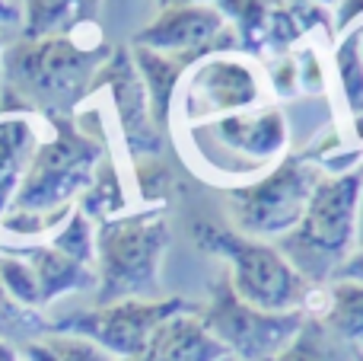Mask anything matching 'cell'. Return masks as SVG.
Returning <instances> with one entry per match:
<instances>
[{
    "label": "cell",
    "mask_w": 363,
    "mask_h": 361,
    "mask_svg": "<svg viewBox=\"0 0 363 361\" xmlns=\"http://www.w3.org/2000/svg\"><path fill=\"white\" fill-rule=\"evenodd\" d=\"M271 83L281 96H296L300 87V77H296V58H281V61L271 68Z\"/></svg>",
    "instance_id": "obj_24"
},
{
    "label": "cell",
    "mask_w": 363,
    "mask_h": 361,
    "mask_svg": "<svg viewBox=\"0 0 363 361\" xmlns=\"http://www.w3.org/2000/svg\"><path fill=\"white\" fill-rule=\"evenodd\" d=\"M191 4H207V0H163V6H191Z\"/></svg>",
    "instance_id": "obj_30"
},
{
    "label": "cell",
    "mask_w": 363,
    "mask_h": 361,
    "mask_svg": "<svg viewBox=\"0 0 363 361\" xmlns=\"http://www.w3.org/2000/svg\"><path fill=\"white\" fill-rule=\"evenodd\" d=\"M169 247L163 211L108 217L96 230V304L157 298L160 262Z\"/></svg>",
    "instance_id": "obj_4"
},
{
    "label": "cell",
    "mask_w": 363,
    "mask_h": 361,
    "mask_svg": "<svg viewBox=\"0 0 363 361\" xmlns=\"http://www.w3.org/2000/svg\"><path fill=\"white\" fill-rule=\"evenodd\" d=\"M42 333H51V323L32 307H23L0 288V339L4 343H35Z\"/></svg>",
    "instance_id": "obj_21"
},
{
    "label": "cell",
    "mask_w": 363,
    "mask_h": 361,
    "mask_svg": "<svg viewBox=\"0 0 363 361\" xmlns=\"http://www.w3.org/2000/svg\"><path fill=\"white\" fill-rule=\"evenodd\" d=\"M108 55L112 51L106 48L102 29L89 19L57 36H19L13 45H4L0 70L6 90H13L32 112L64 115L89 93Z\"/></svg>",
    "instance_id": "obj_1"
},
{
    "label": "cell",
    "mask_w": 363,
    "mask_h": 361,
    "mask_svg": "<svg viewBox=\"0 0 363 361\" xmlns=\"http://www.w3.org/2000/svg\"><path fill=\"white\" fill-rule=\"evenodd\" d=\"M0 361H19L16 345H10V343H4V339H0Z\"/></svg>",
    "instance_id": "obj_28"
},
{
    "label": "cell",
    "mask_w": 363,
    "mask_h": 361,
    "mask_svg": "<svg viewBox=\"0 0 363 361\" xmlns=\"http://www.w3.org/2000/svg\"><path fill=\"white\" fill-rule=\"evenodd\" d=\"M335 70L341 80V93L354 119L363 115V48H360V26L341 38L335 51Z\"/></svg>",
    "instance_id": "obj_20"
},
{
    "label": "cell",
    "mask_w": 363,
    "mask_h": 361,
    "mask_svg": "<svg viewBox=\"0 0 363 361\" xmlns=\"http://www.w3.org/2000/svg\"><path fill=\"white\" fill-rule=\"evenodd\" d=\"M357 361H363V352H360V355H357Z\"/></svg>",
    "instance_id": "obj_35"
},
{
    "label": "cell",
    "mask_w": 363,
    "mask_h": 361,
    "mask_svg": "<svg viewBox=\"0 0 363 361\" xmlns=\"http://www.w3.org/2000/svg\"><path fill=\"white\" fill-rule=\"evenodd\" d=\"M226 349L201 323L198 307L169 317L144 349V361H220Z\"/></svg>",
    "instance_id": "obj_14"
},
{
    "label": "cell",
    "mask_w": 363,
    "mask_h": 361,
    "mask_svg": "<svg viewBox=\"0 0 363 361\" xmlns=\"http://www.w3.org/2000/svg\"><path fill=\"white\" fill-rule=\"evenodd\" d=\"M198 304L185 298H128L112 304H96L93 311H77L51 323V333H74L93 339L112 358L144 355L153 333L176 313H185Z\"/></svg>",
    "instance_id": "obj_9"
},
{
    "label": "cell",
    "mask_w": 363,
    "mask_h": 361,
    "mask_svg": "<svg viewBox=\"0 0 363 361\" xmlns=\"http://www.w3.org/2000/svg\"><path fill=\"white\" fill-rule=\"evenodd\" d=\"M313 313L338 339L363 352V281H328L319 288V307Z\"/></svg>",
    "instance_id": "obj_16"
},
{
    "label": "cell",
    "mask_w": 363,
    "mask_h": 361,
    "mask_svg": "<svg viewBox=\"0 0 363 361\" xmlns=\"http://www.w3.org/2000/svg\"><path fill=\"white\" fill-rule=\"evenodd\" d=\"M363 281V249H354L351 256L345 259V266L338 269V275H335L332 281Z\"/></svg>",
    "instance_id": "obj_25"
},
{
    "label": "cell",
    "mask_w": 363,
    "mask_h": 361,
    "mask_svg": "<svg viewBox=\"0 0 363 361\" xmlns=\"http://www.w3.org/2000/svg\"><path fill=\"white\" fill-rule=\"evenodd\" d=\"M322 166L309 153H287L262 176L226 189L233 230L252 240L277 243L300 224L315 185L322 183Z\"/></svg>",
    "instance_id": "obj_5"
},
{
    "label": "cell",
    "mask_w": 363,
    "mask_h": 361,
    "mask_svg": "<svg viewBox=\"0 0 363 361\" xmlns=\"http://www.w3.org/2000/svg\"><path fill=\"white\" fill-rule=\"evenodd\" d=\"M0 288H4L16 304L32 307V311L42 307V291H38L35 272H32L29 262H26L19 253H13V249L0 253Z\"/></svg>",
    "instance_id": "obj_22"
},
{
    "label": "cell",
    "mask_w": 363,
    "mask_h": 361,
    "mask_svg": "<svg viewBox=\"0 0 363 361\" xmlns=\"http://www.w3.org/2000/svg\"><path fill=\"white\" fill-rule=\"evenodd\" d=\"M198 317L233 361H271L300 333L306 311L271 313L236 298L226 275L211 288L207 304H198Z\"/></svg>",
    "instance_id": "obj_8"
},
{
    "label": "cell",
    "mask_w": 363,
    "mask_h": 361,
    "mask_svg": "<svg viewBox=\"0 0 363 361\" xmlns=\"http://www.w3.org/2000/svg\"><path fill=\"white\" fill-rule=\"evenodd\" d=\"M287 119L274 106H255L249 112L223 115L213 122L191 125V144L198 157L223 176H262L264 170L287 157Z\"/></svg>",
    "instance_id": "obj_7"
},
{
    "label": "cell",
    "mask_w": 363,
    "mask_h": 361,
    "mask_svg": "<svg viewBox=\"0 0 363 361\" xmlns=\"http://www.w3.org/2000/svg\"><path fill=\"white\" fill-rule=\"evenodd\" d=\"M220 361H233V358H230V355H226V358H220Z\"/></svg>",
    "instance_id": "obj_34"
},
{
    "label": "cell",
    "mask_w": 363,
    "mask_h": 361,
    "mask_svg": "<svg viewBox=\"0 0 363 361\" xmlns=\"http://www.w3.org/2000/svg\"><path fill=\"white\" fill-rule=\"evenodd\" d=\"M45 343L51 345V352L57 355V361H118L112 358L106 349L93 343L86 336H74V333H45Z\"/></svg>",
    "instance_id": "obj_23"
},
{
    "label": "cell",
    "mask_w": 363,
    "mask_h": 361,
    "mask_svg": "<svg viewBox=\"0 0 363 361\" xmlns=\"http://www.w3.org/2000/svg\"><path fill=\"white\" fill-rule=\"evenodd\" d=\"M118 361H144V355H134V358H118Z\"/></svg>",
    "instance_id": "obj_31"
},
{
    "label": "cell",
    "mask_w": 363,
    "mask_h": 361,
    "mask_svg": "<svg viewBox=\"0 0 363 361\" xmlns=\"http://www.w3.org/2000/svg\"><path fill=\"white\" fill-rule=\"evenodd\" d=\"M360 48H363V26H360Z\"/></svg>",
    "instance_id": "obj_33"
},
{
    "label": "cell",
    "mask_w": 363,
    "mask_h": 361,
    "mask_svg": "<svg viewBox=\"0 0 363 361\" xmlns=\"http://www.w3.org/2000/svg\"><path fill=\"white\" fill-rule=\"evenodd\" d=\"M48 247H55L57 253L70 256L80 266H93L96 262V227L80 208H70V215L51 230Z\"/></svg>",
    "instance_id": "obj_19"
},
{
    "label": "cell",
    "mask_w": 363,
    "mask_h": 361,
    "mask_svg": "<svg viewBox=\"0 0 363 361\" xmlns=\"http://www.w3.org/2000/svg\"><path fill=\"white\" fill-rule=\"evenodd\" d=\"M45 119H48L51 138H42L38 144L13 208L57 215V211L74 208L70 202L93 183V173L102 160V147L93 134L77 128L64 115H45Z\"/></svg>",
    "instance_id": "obj_6"
},
{
    "label": "cell",
    "mask_w": 363,
    "mask_h": 361,
    "mask_svg": "<svg viewBox=\"0 0 363 361\" xmlns=\"http://www.w3.org/2000/svg\"><path fill=\"white\" fill-rule=\"evenodd\" d=\"M23 355H26V361H57V355L51 352V345L45 343V336L35 339V343H26L23 345Z\"/></svg>",
    "instance_id": "obj_26"
},
{
    "label": "cell",
    "mask_w": 363,
    "mask_h": 361,
    "mask_svg": "<svg viewBox=\"0 0 363 361\" xmlns=\"http://www.w3.org/2000/svg\"><path fill=\"white\" fill-rule=\"evenodd\" d=\"M191 237L204 253L226 262V281L239 301L271 313L306 311L319 298L313 288L268 240H252L213 221H194Z\"/></svg>",
    "instance_id": "obj_3"
},
{
    "label": "cell",
    "mask_w": 363,
    "mask_h": 361,
    "mask_svg": "<svg viewBox=\"0 0 363 361\" xmlns=\"http://www.w3.org/2000/svg\"><path fill=\"white\" fill-rule=\"evenodd\" d=\"M363 195V163L357 170L322 176L300 224L274 243L284 259L313 288H325L357 249V211Z\"/></svg>",
    "instance_id": "obj_2"
},
{
    "label": "cell",
    "mask_w": 363,
    "mask_h": 361,
    "mask_svg": "<svg viewBox=\"0 0 363 361\" xmlns=\"http://www.w3.org/2000/svg\"><path fill=\"white\" fill-rule=\"evenodd\" d=\"M0 55H4V36H0Z\"/></svg>",
    "instance_id": "obj_32"
},
{
    "label": "cell",
    "mask_w": 363,
    "mask_h": 361,
    "mask_svg": "<svg viewBox=\"0 0 363 361\" xmlns=\"http://www.w3.org/2000/svg\"><path fill=\"white\" fill-rule=\"evenodd\" d=\"M13 253H19L32 266V272L38 279V291H42V304H55L57 298L74 291H96L93 266H80V262L57 253L48 243L23 247V249H13Z\"/></svg>",
    "instance_id": "obj_15"
},
{
    "label": "cell",
    "mask_w": 363,
    "mask_h": 361,
    "mask_svg": "<svg viewBox=\"0 0 363 361\" xmlns=\"http://www.w3.org/2000/svg\"><path fill=\"white\" fill-rule=\"evenodd\" d=\"M360 352L338 339L315 313H306L294 343L271 361H357Z\"/></svg>",
    "instance_id": "obj_18"
},
{
    "label": "cell",
    "mask_w": 363,
    "mask_h": 361,
    "mask_svg": "<svg viewBox=\"0 0 363 361\" xmlns=\"http://www.w3.org/2000/svg\"><path fill=\"white\" fill-rule=\"evenodd\" d=\"M325 4H332V0H325Z\"/></svg>",
    "instance_id": "obj_36"
},
{
    "label": "cell",
    "mask_w": 363,
    "mask_h": 361,
    "mask_svg": "<svg viewBox=\"0 0 363 361\" xmlns=\"http://www.w3.org/2000/svg\"><path fill=\"white\" fill-rule=\"evenodd\" d=\"M176 93L185 122L201 125V122L255 109L262 99V77L249 58L213 51L211 58L194 61L182 74Z\"/></svg>",
    "instance_id": "obj_10"
},
{
    "label": "cell",
    "mask_w": 363,
    "mask_h": 361,
    "mask_svg": "<svg viewBox=\"0 0 363 361\" xmlns=\"http://www.w3.org/2000/svg\"><path fill=\"white\" fill-rule=\"evenodd\" d=\"M357 249H363V195H360V211H357Z\"/></svg>",
    "instance_id": "obj_29"
},
{
    "label": "cell",
    "mask_w": 363,
    "mask_h": 361,
    "mask_svg": "<svg viewBox=\"0 0 363 361\" xmlns=\"http://www.w3.org/2000/svg\"><path fill=\"white\" fill-rule=\"evenodd\" d=\"M102 83H108V90H112L128 151H131L134 157H157L160 147H163L160 125H157V119H153L150 96H147L144 80H140L138 68H134V61L125 51H112V55L106 58V64L99 68L93 87H102ZM93 87H89V93H93Z\"/></svg>",
    "instance_id": "obj_11"
},
{
    "label": "cell",
    "mask_w": 363,
    "mask_h": 361,
    "mask_svg": "<svg viewBox=\"0 0 363 361\" xmlns=\"http://www.w3.org/2000/svg\"><path fill=\"white\" fill-rule=\"evenodd\" d=\"M19 23V6L10 4V0H0V26Z\"/></svg>",
    "instance_id": "obj_27"
},
{
    "label": "cell",
    "mask_w": 363,
    "mask_h": 361,
    "mask_svg": "<svg viewBox=\"0 0 363 361\" xmlns=\"http://www.w3.org/2000/svg\"><path fill=\"white\" fill-rule=\"evenodd\" d=\"M42 134L35 112H0V221L13 208Z\"/></svg>",
    "instance_id": "obj_13"
},
{
    "label": "cell",
    "mask_w": 363,
    "mask_h": 361,
    "mask_svg": "<svg viewBox=\"0 0 363 361\" xmlns=\"http://www.w3.org/2000/svg\"><path fill=\"white\" fill-rule=\"evenodd\" d=\"M102 0H19L23 36H57L80 23H89Z\"/></svg>",
    "instance_id": "obj_17"
},
{
    "label": "cell",
    "mask_w": 363,
    "mask_h": 361,
    "mask_svg": "<svg viewBox=\"0 0 363 361\" xmlns=\"http://www.w3.org/2000/svg\"><path fill=\"white\" fill-rule=\"evenodd\" d=\"M217 36H223V13L217 6H163L157 13V19L140 29L138 45L160 51V55L191 61V58H201L204 51H223L217 45Z\"/></svg>",
    "instance_id": "obj_12"
}]
</instances>
